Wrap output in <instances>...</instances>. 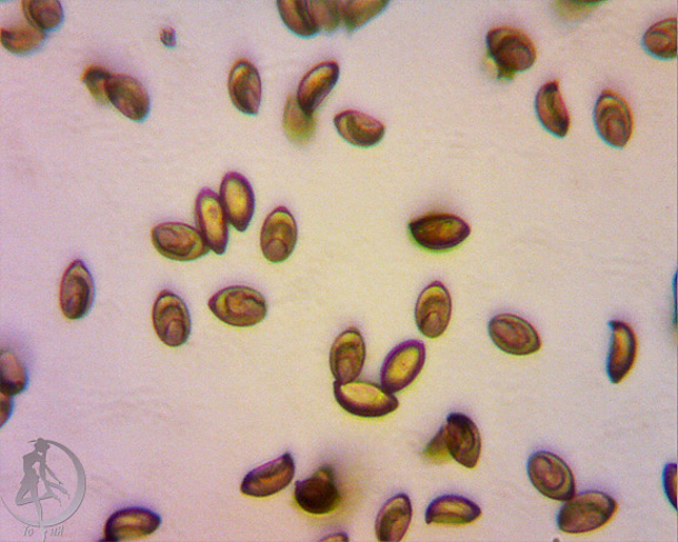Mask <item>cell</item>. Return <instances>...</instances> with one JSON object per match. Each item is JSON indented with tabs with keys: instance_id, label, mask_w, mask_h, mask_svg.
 Wrapping results in <instances>:
<instances>
[{
	"instance_id": "74e56055",
	"label": "cell",
	"mask_w": 678,
	"mask_h": 542,
	"mask_svg": "<svg viewBox=\"0 0 678 542\" xmlns=\"http://www.w3.org/2000/svg\"><path fill=\"white\" fill-rule=\"evenodd\" d=\"M110 74L111 72L99 66H92L84 71L83 83L98 104L109 103L107 86Z\"/></svg>"
},
{
	"instance_id": "5bb4252c",
	"label": "cell",
	"mask_w": 678,
	"mask_h": 542,
	"mask_svg": "<svg viewBox=\"0 0 678 542\" xmlns=\"http://www.w3.org/2000/svg\"><path fill=\"white\" fill-rule=\"evenodd\" d=\"M367 359V347L360 330L350 328L339 334L330 350L329 364L338 384H348L361 375Z\"/></svg>"
},
{
	"instance_id": "1f68e13d",
	"label": "cell",
	"mask_w": 678,
	"mask_h": 542,
	"mask_svg": "<svg viewBox=\"0 0 678 542\" xmlns=\"http://www.w3.org/2000/svg\"><path fill=\"white\" fill-rule=\"evenodd\" d=\"M645 49L656 58L677 56V19L668 18L652 26L644 36Z\"/></svg>"
},
{
	"instance_id": "d590c367",
	"label": "cell",
	"mask_w": 678,
	"mask_h": 542,
	"mask_svg": "<svg viewBox=\"0 0 678 542\" xmlns=\"http://www.w3.org/2000/svg\"><path fill=\"white\" fill-rule=\"evenodd\" d=\"M0 369H2V384H0V393L14 397L21 394L28 387V373L22 361L19 360L12 352L2 351L0 358Z\"/></svg>"
},
{
	"instance_id": "9c48e42d",
	"label": "cell",
	"mask_w": 678,
	"mask_h": 542,
	"mask_svg": "<svg viewBox=\"0 0 678 542\" xmlns=\"http://www.w3.org/2000/svg\"><path fill=\"white\" fill-rule=\"evenodd\" d=\"M296 504L313 515L332 513L342 503L335 468L323 465L310 478L297 481L295 485Z\"/></svg>"
},
{
	"instance_id": "ab89813d",
	"label": "cell",
	"mask_w": 678,
	"mask_h": 542,
	"mask_svg": "<svg viewBox=\"0 0 678 542\" xmlns=\"http://www.w3.org/2000/svg\"><path fill=\"white\" fill-rule=\"evenodd\" d=\"M676 464H669L665 469L664 484L668 499L676 509Z\"/></svg>"
},
{
	"instance_id": "d6a6232c",
	"label": "cell",
	"mask_w": 678,
	"mask_h": 542,
	"mask_svg": "<svg viewBox=\"0 0 678 542\" xmlns=\"http://www.w3.org/2000/svg\"><path fill=\"white\" fill-rule=\"evenodd\" d=\"M316 119L313 114L307 113L297 102V98L290 96L285 109L283 127L292 143L305 145L310 142L316 132Z\"/></svg>"
},
{
	"instance_id": "ffe728a7",
	"label": "cell",
	"mask_w": 678,
	"mask_h": 542,
	"mask_svg": "<svg viewBox=\"0 0 678 542\" xmlns=\"http://www.w3.org/2000/svg\"><path fill=\"white\" fill-rule=\"evenodd\" d=\"M295 473L293 456L286 453L248 473L242 481L241 492L252 498L275 495L291 484Z\"/></svg>"
},
{
	"instance_id": "2e32d148",
	"label": "cell",
	"mask_w": 678,
	"mask_h": 542,
	"mask_svg": "<svg viewBox=\"0 0 678 542\" xmlns=\"http://www.w3.org/2000/svg\"><path fill=\"white\" fill-rule=\"evenodd\" d=\"M298 227L292 213L285 207L275 209L266 219L261 232V249L268 262H286L293 253Z\"/></svg>"
},
{
	"instance_id": "8992f818",
	"label": "cell",
	"mask_w": 678,
	"mask_h": 542,
	"mask_svg": "<svg viewBox=\"0 0 678 542\" xmlns=\"http://www.w3.org/2000/svg\"><path fill=\"white\" fill-rule=\"evenodd\" d=\"M528 475L534 488L546 498L566 503L576 494V481L566 461L547 451L528 460Z\"/></svg>"
},
{
	"instance_id": "ba28073f",
	"label": "cell",
	"mask_w": 678,
	"mask_h": 542,
	"mask_svg": "<svg viewBox=\"0 0 678 542\" xmlns=\"http://www.w3.org/2000/svg\"><path fill=\"white\" fill-rule=\"evenodd\" d=\"M153 329L162 343L169 348L187 344L191 334V315L186 301L164 290L158 294L152 310Z\"/></svg>"
},
{
	"instance_id": "7c38bea8",
	"label": "cell",
	"mask_w": 678,
	"mask_h": 542,
	"mask_svg": "<svg viewBox=\"0 0 678 542\" xmlns=\"http://www.w3.org/2000/svg\"><path fill=\"white\" fill-rule=\"evenodd\" d=\"M426 357V345L418 340H408L395 348L381 370L382 387L391 393L409 388L422 372Z\"/></svg>"
},
{
	"instance_id": "8fae6325",
	"label": "cell",
	"mask_w": 678,
	"mask_h": 542,
	"mask_svg": "<svg viewBox=\"0 0 678 542\" xmlns=\"http://www.w3.org/2000/svg\"><path fill=\"white\" fill-rule=\"evenodd\" d=\"M488 332L492 343L510 355L527 357L542 348L541 337L529 321L511 313L492 317Z\"/></svg>"
},
{
	"instance_id": "836d02e7",
	"label": "cell",
	"mask_w": 678,
	"mask_h": 542,
	"mask_svg": "<svg viewBox=\"0 0 678 542\" xmlns=\"http://www.w3.org/2000/svg\"><path fill=\"white\" fill-rule=\"evenodd\" d=\"M277 7L283 23L295 34L311 38L321 32L313 22L307 0H279Z\"/></svg>"
},
{
	"instance_id": "7a4b0ae2",
	"label": "cell",
	"mask_w": 678,
	"mask_h": 542,
	"mask_svg": "<svg viewBox=\"0 0 678 542\" xmlns=\"http://www.w3.org/2000/svg\"><path fill=\"white\" fill-rule=\"evenodd\" d=\"M487 48L498 74L507 80L531 69L537 58L530 37L510 27L490 30L487 34Z\"/></svg>"
},
{
	"instance_id": "603a6c76",
	"label": "cell",
	"mask_w": 678,
	"mask_h": 542,
	"mask_svg": "<svg viewBox=\"0 0 678 542\" xmlns=\"http://www.w3.org/2000/svg\"><path fill=\"white\" fill-rule=\"evenodd\" d=\"M228 89L232 104L239 111L258 114L262 103V79L252 63L238 60L230 71Z\"/></svg>"
},
{
	"instance_id": "e575fe53",
	"label": "cell",
	"mask_w": 678,
	"mask_h": 542,
	"mask_svg": "<svg viewBox=\"0 0 678 542\" xmlns=\"http://www.w3.org/2000/svg\"><path fill=\"white\" fill-rule=\"evenodd\" d=\"M385 0H349L342 2V20L349 33L361 29L389 6Z\"/></svg>"
},
{
	"instance_id": "484cf974",
	"label": "cell",
	"mask_w": 678,
	"mask_h": 542,
	"mask_svg": "<svg viewBox=\"0 0 678 542\" xmlns=\"http://www.w3.org/2000/svg\"><path fill=\"white\" fill-rule=\"evenodd\" d=\"M535 108L538 119L548 132L558 138H565L569 133L571 118L557 80L538 90Z\"/></svg>"
},
{
	"instance_id": "30bf717a",
	"label": "cell",
	"mask_w": 678,
	"mask_h": 542,
	"mask_svg": "<svg viewBox=\"0 0 678 542\" xmlns=\"http://www.w3.org/2000/svg\"><path fill=\"white\" fill-rule=\"evenodd\" d=\"M154 249L175 262H193L210 252L203 235L183 223H163L151 231Z\"/></svg>"
},
{
	"instance_id": "83f0119b",
	"label": "cell",
	"mask_w": 678,
	"mask_h": 542,
	"mask_svg": "<svg viewBox=\"0 0 678 542\" xmlns=\"http://www.w3.org/2000/svg\"><path fill=\"white\" fill-rule=\"evenodd\" d=\"M339 66L325 62L310 70L299 83L297 102L307 113L313 112L323 103L339 79Z\"/></svg>"
},
{
	"instance_id": "3957f363",
	"label": "cell",
	"mask_w": 678,
	"mask_h": 542,
	"mask_svg": "<svg viewBox=\"0 0 678 542\" xmlns=\"http://www.w3.org/2000/svg\"><path fill=\"white\" fill-rule=\"evenodd\" d=\"M209 309L222 323L239 329L256 327L268 314L265 295L248 287H229L218 291L210 298Z\"/></svg>"
},
{
	"instance_id": "8d00e7d4",
	"label": "cell",
	"mask_w": 678,
	"mask_h": 542,
	"mask_svg": "<svg viewBox=\"0 0 678 542\" xmlns=\"http://www.w3.org/2000/svg\"><path fill=\"white\" fill-rule=\"evenodd\" d=\"M309 11L319 31L331 33L339 28L342 22V2H308Z\"/></svg>"
},
{
	"instance_id": "f35d334b",
	"label": "cell",
	"mask_w": 678,
	"mask_h": 542,
	"mask_svg": "<svg viewBox=\"0 0 678 542\" xmlns=\"http://www.w3.org/2000/svg\"><path fill=\"white\" fill-rule=\"evenodd\" d=\"M423 455L428 460L433 461V463H443V461H447L450 458L446 444L443 426L430 441L429 445L425 450Z\"/></svg>"
},
{
	"instance_id": "4dcf8cb0",
	"label": "cell",
	"mask_w": 678,
	"mask_h": 542,
	"mask_svg": "<svg viewBox=\"0 0 678 542\" xmlns=\"http://www.w3.org/2000/svg\"><path fill=\"white\" fill-rule=\"evenodd\" d=\"M22 11L27 22L43 32L58 29L64 20V10L58 0H23Z\"/></svg>"
},
{
	"instance_id": "f546056e",
	"label": "cell",
	"mask_w": 678,
	"mask_h": 542,
	"mask_svg": "<svg viewBox=\"0 0 678 542\" xmlns=\"http://www.w3.org/2000/svg\"><path fill=\"white\" fill-rule=\"evenodd\" d=\"M46 39V32L36 29L28 22L0 30V42H2L4 49L19 56H26L41 49Z\"/></svg>"
},
{
	"instance_id": "ac0fdd59",
	"label": "cell",
	"mask_w": 678,
	"mask_h": 542,
	"mask_svg": "<svg viewBox=\"0 0 678 542\" xmlns=\"http://www.w3.org/2000/svg\"><path fill=\"white\" fill-rule=\"evenodd\" d=\"M195 214L198 231L210 250L225 254L229 244V222L219 197L209 189L199 192Z\"/></svg>"
},
{
	"instance_id": "4316f807",
	"label": "cell",
	"mask_w": 678,
	"mask_h": 542,
	"mask_svg": "<svg viewBox=\"0 0 678 542\" xmlns=\"http://www.w3.org/2000/svg\"><path fill=\"white\" fill-rule=\"evenodd\" d=\"M482 510L473 501L461 495L437 498L428 506L426 523L428 525L462 526L480 519Z\"/></svg>"
},
{
	"instance_id": "f1b7e54d",
	"label": "cell",
	"mask_w": 678,
	"mask_h": 542,
	"mask_svg": "<svg viewBox=\"0 0 678 542\" xmlns=\"http://www.w3.org/2000/svg\"><path fill=\"white\" fill-rule=\"evenodd\" d=\"M412 519L411 500L407 494L389 499L378 513L375 532L378 541L400 542L405 539Z\"/></svg>"
},
{
	"instance_id": "cb8c5ba5",
	"label": "cell",
	"mask_w": 678,
	"mask_h": 542,
	"mask_svg": "<svg viewBox=\"0 0 678 542\" xmlns=\"http://www.w3.org/2000/svg\"><path fill=\"white\" fill-rule=\"evenodd\" d=\"M610 349L607 359V373L612 384L622 383L631 372L637 357V337L625 321L612 320Z\"/></svg>"
},
{
	"instance_id": "6da1fadb",
	"label": "cell",
	"mask_w": 678,
	"mask_h": 542,
	"mask_svg": "<svg viewBox=\"0 0 678 542\" xmlns=\"http://www.w3.org/2000/svg\"><path fill=\"white\" fill-rule=\"evenodd\" d=\"M616 500L601 491L575 494L557 515V528L567 534H586L606 526L617 512Z\"/></svg>"
},
{
	"instance_id": "4fadbf2b",
	"label": "cell",
	"mask_w": 678,
	"mask_h": 542,
	"mask_svg": "<svg viewBox=\"0 0 678 542\" xmlns=\"http://www.w3.org/2000/svg\"><path fill=\"white\" fill-rule=\"evenodd\" d=\"M452 313V300L441 281H433L417 299L415 321L418 331L429 339L447 331Z\"/></svg>"
},
{
	"instance_id": "e0dca14e",
	"label": "cell",
	"mask_w": 678,
	"mask_h": 542,
	"mask_svg": "<svg viewBox=\"0 0 678 542\" xmlns=\"http://www.w3.org/2000/svg\"><path fill=\"white\" fill-rule=\"evenodd\" d=\"M443 430L450 456L466 469H475L481 458L482 439L473 420L463 413H451Z\"/></svg>"
},
{
	"instance_id": "9a60e30c",
	"label": "cell",
	"mask_w": 678,
	"mask_h": 542,
	"mask_svg": "<svg viewBox=\"0 0 678 542\" xmlns=\"http://www.w3.org/2000/svg\"><path fill=\"white\" fill-rule=\"evenodd\" d=\"M59 301L69 320L82 319L90 312L94 301V283L83 260H74L64 272Z\"/></svg>"
},
{
	"instance_id": "52a82bcc",
	"label": "cell",
	"mask_w": 678,
	"mask_h": 542,
	"mask_svg": "<svg viewBox=\"0 0 678 542\" xmlns=\"http://www.w3.org/2000/svg\"><path fill=\"white\" fill-rule=\"evenodd\" d=\"M595 127L605 142L616 149H624L632 136L634 116L627 100L606 90L595 106Z\"/></svg>"
},
{
	"instance_id": "7402d4cb",
	"label": "cell",
	"mask_w": 678,
	"mask_h": 542,
	"mask_svg": "<svg viewBox=\"0 0 678 542\" xmlns=\"http://www.w3.org/2000/svg\"><path fill=\"white\" fill-rule=\"evenodd\" d=\"M161 524V516L150 510L142 508L121 510L108 519L104 540L119 542L147 538Z\"/></svg>"
},
{
	"instance_id": "277c9868",
	"label": "cell",
	"mask_w": 678,
	"mask_h": 542,
	"mask_svg": "<svg viewBox=\"0 0 678 542\" xmlns=\"http://www.w3.org/2000/svg\"><path fill=\"white\" fill-rule=\"evenodd\" d=\"M409 232L418 247L431 252H445L463 244L471 229L458 215L433 212L412 220Z\"/></svg>"
},
{
	"instance_id": "d6986e66",
	"label": "cell",
	"mask_w": 678,
	"mask_h": 542,
	"mask_svg": "<svg viewBox=\"0 0 678 542\" xmlns=\"http://www.w3.org/2000/svg\"><path fill=\"white\" fill-rule=\"evenodd\" d=\"M219 200L228 222L239 232H246L255 213V193L249 180L241 173H228L219 189Z\"/></svg>"
},
{
	"instance_id": "d4e9b609",
	"label": "cell",
	"mask_w": 678,
	"mask_h": 542,
	"mask_svg": "<svg viewBox=\"0 0 678 542\" xmlns=\"http://www.w3.org/2000/svg\"><path fill=\"white\" fill-rule=\"evenodd\" d=\"M333 123L339 136L349 144L369 149L381 143L386 127L376 118L353 110L335 116Z\"/></svg>"
},
{
	"instance_id": "5b68a950",
	"label": "cell",
	"mask_w": 678,
	"mask_h": 542,
	"mask_svg": "<svg viewBox=\"0 0 678 542\" xmlns=\"http://www.w3.org/2000/svg\"><path fill=\"white\" fill-rule=\"evenodd\" d=\"M333 393L339 406L356 416L382 418L400 406L393 393L369 381L355 380L348 384L335 381Z\"/></svg>"
},
{
	"instance_id": "44dd1931",
	"label": "cell",
	"mask_w": 678,
	"mask_h": 542,
	"mask_svg": "<svg viewBox=\"0 0 678 542\" xmlns=\"http://www.w3.org/2000/svg\"><path fill=\"white\" fill-rule=\"evenodd\" d=\"M107 94L109 103L133 122H143L149 116L151 107L149 93L136 78L122 73H111Z\"/></svg>"
},
{
	"instance_id": "60d3db41",
	"label": "cell",
	"mask_w": 678,
	"mask_h": 542,
	"mask_svg": "<svg viewBox=\"0 0 678 542\" xmlns=\"http://www.w3.org/2000/svg\"><path fill=\"white\" fill-rule=\"evenodd\" d=\"M161 42L164 47L173 49L177 46L176 31L172 28H164L161 31Z\"/></svg>"
}]
</instances>
